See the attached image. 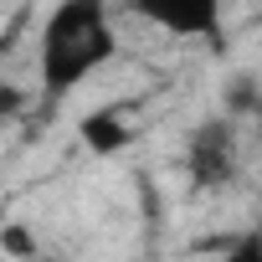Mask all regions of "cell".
<instances>
[{
	"mask_svg": "<svg viewBox=\"0 0 262 262\" xmlns=\"http://www.w3.org/2000/svg\"><path fill=\"white\" fill-rule=\"evenodd\" d=\"M185 175L195 190H221L236 180V128L226 113L206 118L190 128V139H185Z\"/></svg>",
	"mask_w": 262,
	"mask_h": 262,
	"instance_id": "7a4b0ae2",
	"label": "cell"
},
{
	"mask_svg": "<svg viewBox=\"0 0 262 262\" xmlns=\"http://www.w3.org/2000/svg\"><path fill=\"white\" fill-rule=\"evenodd\" d=\"M216 262H262V226H252V231L231 236V242H226V252H221Z\"/></svg>",
	"mask_w": 262,
	"mask_h": 262,
	"instance_id": "8992f818",
	"label": "cell"
},
{
	"mask_svg": "<svg viewBox=\"0 0 262 262\" xmlns=\"http://www.w3.org/2000/svg\"><path fill=\"white\" fill-rule=\"evenodd\" d=\"M226 113H262V98H257V82L252 77H231L226 93H221Z\"/></svg>",
	"mask_w": 262,
	"mask_h": 262,
	"instance_id": "5b68a950",
	"label": "cell"
},
{
	"mask_svg": "<svg viewBox=\"0 0 262 262\" xmlns=\"http://www.w3.org/2000/svg\"><path fill=\"white\" fill-rule=\"evenodd\" d=\"M113 57H118L113 0H57L47 11V21H41V41H36L41 98L47 103L72 98Z\"/></svg>",
	"mask_w": 262,
	"mask_h": 262,
	"instance_id": "6da1fadb",
	"label": "cell"
},
{
	"mask_svg": "<svg viewBox=\"0 0 262 262\" xmlns=\"http://www.w3.org/2000/svg\"><path fill=\"white\" fill-rule=\"evenodd\" d=\"M77 139L93 149V155H118L128 149V139H134V128H128V118L118 108H93L77 118Z\"/></svg>",
	"mask_w": 262,
	"mask_h": 262,
	"instance_id": "277c9868",
	"label": "cell"
},
{
	"mask_svg": "<svg viewBox=\"0 0 262 262\" xmlns=\"http://www.w3.org/2000/svg\"><path fill=\"white\" fill-rule=\"evenodd\" d=\"M0 247H6L11 257H21V262L36 257V236H31L26 226H16V221H11V226H0Z\"/></svg>",
	"mask_w": 262,
	"mask_h": 262,
	"instance_id": "52a82bcc",
	"label": "cell"
},
{
	"mask_svg": "<svg viewBox=\"0 0 262 262\" xmlns=\"http://www.w3.org/2000/svg\"><path fill=\"white\" fill-rule=\"evenodd\" d=\"M221 6L226 0H128V11L160 26L165 36L211 41V47H221Z\"/></svg>",
	"mask_w": 262,
	"mask_h": 262,
	"instance_id": "3957f363",
	"label": "cell"
}]
</instances>
